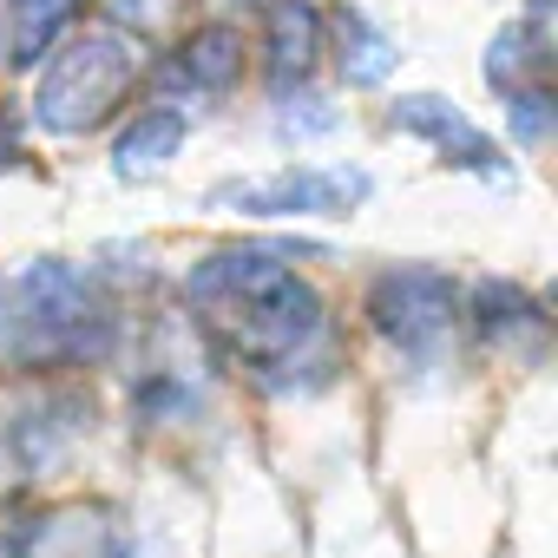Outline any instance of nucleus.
I'll return each mask as SVG.
<instances>
[{
	"label": "nucleus",
	"instance_id": "nucleus-1",
	"mask_svg": "<svg viewBox=\"0 0 558 558\" xmlns=\"http://www.w3.org/2000/svg\"><path fill=\"white\" fill-rule=\"evenodd\" d=\"M184 303L217 355L276 375L323 342V296L269 243H223L184 276Z\"/></svg>",
	"mask_w": 558,
	"mask_h": 558
},
{
	"label": "nucleus",
	"instance_id": "nucleus-2",
	"mask_svg": "<svg viewBox=\"0 0 558 558\" xmlns=\"http://www.w3.org/2000/svg\"><path fill=\"white\" fill-rule=\"evenodd\" d=\"M0 323H8L14 368H93L112 355V336H119L99 276H86L66 256L27 263L0 296Z\"/></svg>",
	"mask_w": 558,
	"mask_h": 558
},
{
	"label": "nucleus",
	"instance_id": "nucleus-3",
	"mask_svg": "<svg viewBox=\"0 0 558 558\" xmlns=\"http://www.w3.org/2000/svg\"><path fill=\"white\" fill-rule=\"evenodd\" d=\"M145 80V47L125 27H86V34H60L40 60V86H34V125L53 138H86L99 132L132 86Z\"/></svg>",
	"mask_w": 558,
	"mask_h": 558
},
{
	"label": "nucleus",
	"instance_id": "nucleus-4",
	"mask_svg": "<svg viewBox=\"0 0 558 558\" xmlns=\"http://www.w3.org/2000/svg\"><path fill=\"white\" fill-rule=\"evenodd\" d=\"M460 323H466V296L440 269L408 263V269H381L368 283V329L414 362H434Z\"/></svg>",
	"mask_w": 558,
	"mask_h": 558
},
{
	"label": "nucleus",
	"instance_id": "nucleus-5",
	"mask_svg": "<svg viewBox=\"0 0 558 558\" xmlns=\"http://www.w3.org/2000/svg\"><path fill=\"white\" fill-rule=\"evenodd\" d=\"M368 191H375L368 171H349V165H276L263 178L210 184V204L236 217H355Z\"/></svg>",
	"mask_w": 558,
	"mask_h": 558
},
{
	"label": "nucleus",
	"instance_id": "nucleus-6",
	"mask_svg": "<svg viewBox=\"0 0 558 558\" xmlns=\"http://www.w3.org/2000/svg\"><path fill=\"white\" fill-rule=\"evenodd\" d=\"M388 125L395 132H408V138H421V145H434L447 165H460V171H480V178H506V158H499V145L453 106V99H440V93H401L395 99V112H388Z\"/></svg>",
	"mask_w": 558,
	"mask_h": 558
},
{
	"label": "nucleus",
	"instance_id": "nucleus-7",
	"mask_svg": "<svg viewBox=\"0 0 558 558\" xmlns=\"http://www.w3.org/2000/svg\"><path fill=\"white\" fill-rule=\"evenodd\" d=\"M323 66V14L310 0H269L263 8V73L276 93H303L310 73Z\"/></svg>",
	"mask_w": 558,
	"mask_h": 558
},
{
	"label": "nucleus",
	"instance_id": "nucleus-8",
	"mask_svg": "<svg viewBox=\"0 0 558 558\" xmlns=\"http://www.w3.org/2000/svg\"><path fill=\"white\" fill-rule=\"evenodd\" d=\"M551 0H525V14L506 21L486 47V86L506 99V93H525V86H551Z\"/></svg>",
	"mask_w": 558,
	"mask_h": 558
},
{
	"label": "nucleus",
	"instance_id": "nucleus-9",
	"mask_svg": "<svg viewBox=\"0 0 558 558\" xmlns=\"http://www.w3.org/2000/svg\"><path fill=\"white\" fill-rule=\"evenodd\" d=\"M466 316H473V329H480L486 349H506V355H519V362H538V355H545L551 323H545V310H538L519 283H506V276H486V283H473Z\"/></svg>",
	"mask_w": 558,
	"mask_h": 558
},
{
	"label": "nucleus",
	"instance_id": "nucleus-10",
	"mask_svg": "<svg viewBox=\"0 0 558 558\" xmlns=\"http://www.w3.org/2000/svg\"><path fill=\"white\" fill-rule=\"evenodd\" d=\"M243 34L230 27V21H204V27H191L165 60H158V80L165 86H178V93H230L236 80H243Z\"/></svg>",
	"mask_w": 558,
	"mask_h": 558
},
{
	"label": "nucleus",
	"instance_id": "nucleus-11",
	"mask_svg": "<svg viewBox=\"0 0 558 558\" xmlns=\"http://www.w3.org/2000/svg\"><path fill=\"white\" fill-rule=\"evenodd\" d=\"M184 138H191V112L184 106H138V119L119 132V145H112V178L119 184H145V178H158L178 151H184Z\"/></svg>",
	"mask_w": 558,
	"mask_h": 558
},
{
	"label": "nucleus",
	"instance_id": "nucleus-12",
	"mask_svg": "<svg viewBox=\"0 0 558 558\" xmlns=\"http://www.w3.org/2000/svg\"><path fill=\"white\" fill-rule=\"evenodd\" d=\"M336 66H342V80H349L355 93H368V86H388V80H395L401 47H395L362 8H336Z\"/></svg>",
	"mask_w": 558,
	"mask_h": 558
},
{
	"label": "nucleus",
	"instance_id": "nucleus-13",
	"mask_svg": "<svg viewBox=\"0 0 558 558\" xmlns=\"http://www.w3.org/2000/svg\"><path fill=\"white\" fill-rule=\"evenodd\" d=\"M0 14H8V66H40L47 47L60 34H73L86 0H8Z\"/></svg>",
	"mask_w": 558,
	"mask_h": 558
},
{
	"label": "nucleus",
	"instance_id": "nucleus-14",
	"mask_svg": "<svg viewBox=\"0 0 558 558\" xmlns=\"http://www.w3.org/2000/svg\"><path fill=\"white\" fill-rule=\"evenodd\" d=\"M551 119H558V106H551V86L506 93V125H512V138H519L525 151H538V145L551 138Z\"/></svg>",
	"mask_w": 558,
	"mask_h": 558
},
{
	"label": "nucleus",
	"instance_id": "nucleus-15",
	"mask_svg": "<svg viewBox=\"0 0 558 558\" xmlns=\"http://www.w3.org/2000/svg\"><path fill=\"white\" fill-rule=\"evenodd\" d=\"M210 8H223V14H230V8H263V0H210Z\"/></svg>",
	"mask_w": 558,
	"mask_h": 558
},
{
	"label": "nucleus",
	"instance_id": "nucleus-16",
	"mask_svg": "<svg viewBox=\"0 0 558 558\" xmlns=\"http://www.w3.org/2000/svg\"><path fill=\"white\" fill-rule=\"evenodd\" d=\"M0 558H14V551H8V545H0Z\"/></svg>",
	"mask_w": 558,
	"mask_h": 558
},
{
	"label": "nucleus",
	"instance_id": "nucleus-17",
	"mask_svg": "<svg viewBox=\"0 0 558 558\" xmlns=\"http://www.w3.org/2000/svg\"><path fill=\"white\" fill-rule=\"evenodd\" d=\"M0 53H8V47H0Z\"/></svg>",
	"mask_w": 558,
	"mask_h": 558
}]
</instances>
